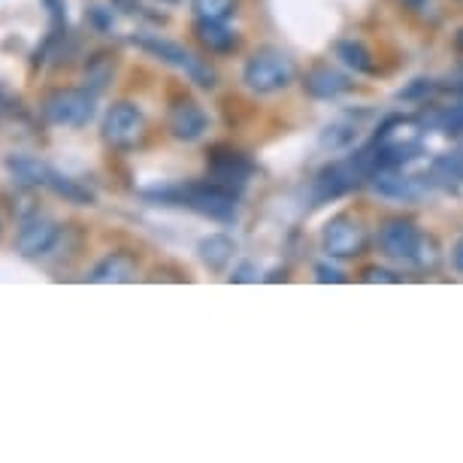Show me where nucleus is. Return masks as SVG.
<instances>
[{
  "mask_svg": "<svg viewBox=\"0 0 463 463\" xmlns=\"http://www.w3.org/2000/svg\"><path fill=\"white\" fill-rule=\"evenodd\" d=\"M146 197L161 200L167 206H185L191 213L213 218V222H233L237 218V191L218 185V182H185V185H167L146 191Z\"/></svg>",
  "mask_w": 463,
  "mask_h": 463,
  "instance_id": "f257e3e1",
  "label": "nucleus"
},
{
  "mask_svg": "<svg viewBox=\"0 0 463 463\" xmlns=\"http://www.w3.org/2000/svg\"><path fill=\"white\" fill-rule=\"evenodd\" d=\"M421 137H424V125L418 118H409V116L388 118L370 143L375 155V167L397 170L400 164L412 161L418 155V148H421Z\"/></svg>",
  "mask_w": 463,
  "mask_h": 463,
  "instance_id": "f03ea898",
  "label": "nucleus"
},
{
  "mask_svg": "<svg viewBox=\"0 0 463 463\" xmlns=\"http://www.w3.org/2000/svg\"><path fill=\"white\" fill-rule=\"evenodd\" d=\"M130 43H134L137 49L148 52V55L161 58L164 64L176 67L179 73H185L191 82L200 85V89H215V70L209 67L203 58H197L194 52L179 46V43L164 40V37H158V33H137Z\"/></svg>",
  "mask_w": 463,
  "mask_h": 463,
  "instance_id": "7ed1b4c3",
  "label": "nucleus"
},
{
  "mask_svg": "<svg viewBox=\"0 0 463 463\" xmlns=\"http://www.w3.org/2000/svg\"><path fill=\"white\" fill-rule=\"evenodd\" d=\"M294 80H297L294 61L279 49H260L246 61V67H242V82L255 94L285 91Z\"/></svg>",
  "mask_w": 463,
  "mask_h": 463,
  "instance_id": "20e7f679",
  "label": "nucleus"
},
{
  "mask_svg": "<svg viewBox=\"0 0 463 463\" xmlns=\"http://www.w3.org/2000/svg\"><path fill=\"white\" fill-rule=\"evenodd\" d=\"M94 116V94L85 89H58L43 100V118L58 128H85Z\"/></svg>",
  "mask_w": 463,
  "mask_h": 463,
  "instance_id": "39448f33",
  "label": "nucleus"
},
{
  "mask_svg": "<svg viewBox=\"0 0 463 463\" xmlns=\"http://www.w3.org/2000/svg\"><path fill=\"white\" fill-rule=\"evenodd\" d=\"M366 227L357 222L354 215H336L330 218L321 231V249L327 251L330 258H357L366 251Z\"/></svg>",
  "mask_w": 463,
  "mask_h": 463,
  "instance_id": "423d86ee",
  "label": "nucleus"
},
{
  "mask_svg": "<svg viewBox=\"0 0 463 463\" xmlns=\"http://www.w3.org/2000/svg\"><path fill=\"white\" fill-rule=\"evenodd\" d=\"M143 130H146V118L143 112L137 109V103L130 100H118L112 103L103 116V139L112 146V148H134L139 139H143Z\"/></svg>",
  "mask_w": 463,
  "mask_h": 463,
  "instance_id": "0eeeda50",
  "label": "nucleus"
},
{
  "mask_svg": "<svg viewBox=\"0 0 463 463\" xmlns=\"http://www.w3.org/2000/svg\"><path fill=\"white\" fill-rule=\"evenodd\" d=\"M206 167H209V179L231 191H240L251 179V173H255L246 155L233 152V148H227V146H215L213 152H209Z\"/></svg>",
  "mask_w": 463,
  "mask_h": 463,
  "instance_id": "6e6552de",
  "label": "nucleus"
},
{
  "mask_svg": "<svg viewBox=\"0 0 463 463\" xmlns=\"http://www.w3.org/2000/svg\"><path fill=\"white\" fill-rule=\"evenodd\" d=\"M418 240H421V231L409 218H388L379 227V249L391 260H412Z\"/></svg>",
  "mask_w": 463,
  "mask_h": 463,
  "instance_id": "1a4fd4ad",
  "label": "nucleus"
},
{
  "mask_svg": "<svg viewBox=\"0 0 463 463\" xmlns=\"http://www.w3.org/2000/svg\"><path fill=\"white\" fill-rule=\"evenodd\" d=\"M209 128V116L203 112V107H200L197 100L191 98H176L170 103L167 109V130L176 139H182V143H194V139H200L206 134Z\"/></svg>",
  "mask_w": 463,
  "mask_h": 463,
  "instance_id": "9d476101",
  "label": "nucleus"
},
{
  "mask_svg": "<svg viewBox=\"0 0 463 463\" xmlns=\"http://www.w3.org/2000/svg\"><path fill=\"white\" fill-rule=\"evenodd\" d=\"M58 242V224L52 218L33 213L22 222L19 237H15V251L22 258H40L52 251V246Z\"/></svg>",
  "mask_w": 463,
  "mask_h": 463,
  "instance_id": "9b49d317",
  "label": "nucleus"
},
{
  "mask_svg": "<svg viewBox=\"0 0 463 463\" xmlns=\"http://www.w3.org/2000/svg\"><path fill=\"white\" fill-rule=\"evenodd\" d=\"M303 89L309 98H316V100H336L352 89V80L330 64H316V67L306 70Z\"/></svg>",
  "mask_w": 463,
  "mask_h": 463,
  "instance_id": "f8f14e48",
  "label": "nucleus"
},
{
  "mask_svg": "<svg viewBox=\"0 0 463 463\" xmlns=\"http://www.w3.org/2000/svg\"><path fill=\"white\" fill-rule=\"evenodd\" d=\"M6 170L15 185L22 188H46L52 179V167L43 164L40 158H31V155H10L6 158Z\"/></svg>",
  "mask_w": 463,
  "mask_h": 463,
  "instance_id": "ddd939ff",
  "label": "nucleus"
},
{
  "mask_svg": "<svg viewBox=\"0 0 463 463\" xmlns=\"http://www.w3.org/2000/svg\"><path fill=\"white\" fill-rule=\"evenodd\" d=\"M194 37L209 55H231L240 46V37L231 28H224V22H206L197 19L194 24Z\"/></svg>",
  "mask_w": 463,
  "mask_h": 463,
  "instance_id": "4468645a",
  "label": "nucleus"
},
{
  "mask_svg": "<svg viewBox=\"0 0 463 463\" xmlns=\"http://www.w3.org/2000/svg\"><path fill=\"white\" fill-rule=\"evenodd\" d=\"M137 279V258L128 251H112L91 269V282L109 285V282H134Z\"/></svg>",
  "mask_w": 463,
  "mask_h": 463,
  "instance_id": "2eb2a0df",
  "label": "nucleus"
},
{
  "mask_svg": "<svg viewBox=\"0 0 463 463\" xmlns=\"http://www.w3.org/2000/svg\"><path fill=\"white\" fill-rule=\"evenodd\" d=\"M233 251H237V242L227 237V233H209L197 246L200 260H203V267H209L213 273H222V269L231 264Z\"/></svg>",
  "mask_w": 463,
  "mask_h": 463,
  "instance_id": "dca6fc26",
  "label": "nucleus"
},
{
  "mask_svg": "<svg viewBox=\"0 0 463 463\" xmlns=\"http://www.w3.org/2000/svg\"><path fill=\"white\" fill-rule=\"evenodd\" d=\"M370 179H373V188L379 191L382 197H391V200H415L421 194L418 182L409 176H400V173H394V167L375 170Z\"/></svg>",
  "mask_w": 463,
  "mask_h": 463,
  "instance_id": "f3484780",
  "label": "nucleus"
},
{
  "mask_svg": "<svg viewBox=\"0 0 463 463\" xmlns=\"http://www.w3.org/2000/svg\"><path fill=\"white\" fill-rule=\"evenodd\" d=\"M334 55L339 64L348 67L352 73H375L373 52L366 49L361 40H339L334 46Z\"/></svg>",
  "mask_w": 463,
  "mask_h": 463,
  "instance_id": "a211bd4d",
  "label": "nucleus"
},
{
  "mask_svg": "<svg viewBox=\"0 0 463 463\" xmlns=\"http://www.w3.org/2000/svg\"><path fill=\"white\" fill-rule=\"evenodd\" d=\"M52 194H58V197H64L67 203H76V206H91L94 203V194L85 185H80L76 179H70V176H61L58 170H52V179H49V185H46Z\"/></svg>",
  "mask_w": 463,
  "mask_h": 463,
  "instance_id": "6ab92c4d",
  "label": "nucleus"
},
{
  "mask_svg": "<svg viewBox=\"0 0 463 463\" xmlns=\"http://www.w3.org/2000/svg\"><path fill=\"white\" fill-rule=\"evenodd\" d=\"M194 13L206 22H227L237 13V0H194Z\"/></svg>",
  "mask_w": 463,
  "mask_h": 463,
  "instance_id": "aec40b11",
  "label": "nucleus"
},
{
  "mask_svg": "<svg viewBox=\"0 0 463 463\" xmlns=\"http://www.w3.org/2000/svg\"><path fill=\"white\" fill-rule=\"evenodd\" d=\"M357 137V128L354 125H345V121H334V125H327L325 137H321V146L327 148H345L352 146Z\"/></svg>",
  "mask_w": 463,
  "mask_h": 463,
  "instance_id": "412c9836",
  "label": "nucleus"
},
{
  "mask_svg": "<svg viewBox=\"0 0 463 463\" xmlns=\"http://www.w3.org/2000/svg\"><path fill=\"white\" fill-rule=\"evenodd\" d=\"M112 70H116V67H112V61L107 55H94V61L89 64V73H85V80H89L94 94H98L103 85L112 80Z\"/></svg>",
  "mask_w": 463,
  "mask_h": 463,
  "instance_id": "4be33fe9",
  "label": "nucleus"
},
{
  "mask_svg": "<svg viewBox=\"0 0 463 463\" xmlns=\"http://www.w3.org/2000/svg\"><path fill=\"white\" fill-rule=\"evenodd\" d=\"M409 264H415L418 269H433L436 264H439V246H436V240L424 237V233H421V240H418V249H415V255H412Z\"/></svg>",
  "mask_w": 463,
  "mask_h": 463,
  "instance_id": "5701e85b",
  "label": "nucleus"
},
{
  "mask_svg": "<svg viewBox=\"0 0 463 463\" xmlns=\"http://www.w3.org/2000/svg\"><path fill=\"white\" fill-rule=\"evenodd\" d=\"M49 13V28H52V37H61V31L67 28V13H64V0H43Z\"/></svg>",
  "mask_w": 463,
  "mask_h": 463,
  "instance_id": "b1692460",
  "label": "nucleus"
},
{
  "mask_svg": "<svg viewBox=\"0 0 463 463\" xmlns=\"http://www.w3.org/2000/svg\"><path fill=\"white\" fill-rule=\"evenodd\" d=\"M366 282H400V276L397 273H391V269H379V267H370L364 273Z\"/></svg>",
  "mask_w": 463,
  "mask_h": 463,
  "instance_id": "393cba45",
  "label": "nucleus"
},
{
  "mask_svg": "<svg viewBox=\"0 0 463 463\" xmlns=\"http://www.w3.org/2000/svg\"><path fill=\"white\" fill-rule=\"evenodd\" d=\"M439 91H463V67L454 70L445 82H439Z\"/></svg>",
  "mask_w": 463,
  "mask_h": 463,
  "instance_id": "a878e982",
  "label": "nucleus"
},
{
  "mask_svg": "<svg viewBox=\"0 0 463 463\" xmlns=\"http://www.w3.org/2000/svg\"><path fill=\"white\" fill-rule=\"evenodd\" d=\"M316 273H318V282H343V273L334 267H316Z\"/></svg>",
  "mask_w": 463,
  "mask_h": 463,
  "instance_id": "bb28decb",
  "label": "nucleus"
},
{
  "mask_svg": "<svg viewBox=\"0 0 463 463\" xmlns=\"http://www.w3.org/2000/svg\"><path fill=\"white\" fill-rule=\"evenodd\" d=\"M255 269H251L249 264L246 267H240V269H233V276H231V282H255Z\"/></svg>",
  "mask_w": 463,
  "mask_h": 463,
  "instance_id": "cd10ccee",
  "label": "nucleus"
},
{
  "mask_svg": "<svg viewBox=\"0 0 463 463\" xmlns=\"http://www.w3.org/2000/svg\"><path fill=\"white\" fill-rule=\"evenodd\" d=\"M451 260H454V269H458V273H463V237L458 240V246H454Z\"/></svg>",
  "mask_w": 463,
  "mask_h": 463,
  "instance_id": "c85d7f7f",
  "label": "nucleus"
},
{
  "mask_svg": "<svg viewBox=\"0 0 463 463\" xmlns=\"http://www.w3.org/2000/svg\"><path fill=\"white\" fill-rule=\"evenodd\" d=\"M400 4H403L406 10H421V6L427 4V0H400Z\"/></svg>",
  "mask_w": 463,
  "mask_h": 463,
  "instance_id": "c756f323",
  "label": "nucleus"
},
{
  "mask_svg": "<svg viewBox=\"0 0 463 463\" xmlns=\"http://www.w3.org/2000/svg\"><path fill=\"white\" fill-rule=\"evenodd\" d=\"M454 49H458L460 55H463V28H460L458 33H454Z\"/></svg>",
  "mask_w": 463,
  "mask_h": 463,
  "instance_id": "7c9ffc66",
  "label": "nucleus"
},
{
  "mask_svg": "<svg viewBox=\"0 0 463 463\" xmlns=\"http://www.w3.org/2000/svg\"><path fill=\"white\" fill-rule=\"evenodd\" d=\"M460 4H463V0H460Z\"/></svg>",
  "mask_w": 463,
  "mask_h": 463,
  "instance_id": "2f4dec72",
  "label": "nucleus"
}]
</instances>
